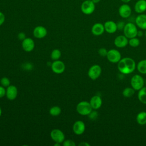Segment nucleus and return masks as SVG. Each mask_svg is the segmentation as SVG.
Masks as SVG:
<instances>
[{
  "label": "nucleus",
  "instance_id": "obj_1",
  "mask_svg": "<svg viewBox=\"0 0 146 146\" xmlns=\"http://www.w3.org/2000/svg\"><path fill=\"white\" fill-rule=\"evenodd\" d=\"M136 67L135 60L129 57L121 58L117 63L119 71L123 74H129L134 71Z\"/></svg>",
  "mask_w": 146,
  "mask_h": 146
},
{
  "label": "nucleus",
  "instance_id": "obj_2",
  "mask_svg": "<svg viewBox=\"0 0 146 146\" xmlns=\"http://www.w3.org/2000/svg\"><path fill=\"white\" fill-rule=\"evenodd\" d=\"M124 35L128 38L131 39L134 37H136L137 35L138 30L137 26L132 22L127 23L125 25L123 29Z\"/></svg>",
  "mask_w": 146,
  "mask_h": 146
},
{
  "label": "nucleus",
  "instance_id": "obj_3",
  "mask_svg": "<svg viewBox=\"0 0 146 146\" xmlns=\"http://www.w3.org/2000/svg\"><path fill=\"white\" fill-rule=\"evenodd\" d=\"M76 111L81 115H88L92 111V108L90 103L87 101H82L76 106Z\"/></svg>",
  "mask_w": 146,
  "mask_h": 146
},
{
  "label": "nucleus",
  "instance_id": "obj_4",
  "mask_svg": "<svg viewBox=\"0 0 146 146\" xmlns=\"http://www.w3.org/2000/svg\"><path fill=\"white\" fill-rule=\"evenodd\" d=\"M80 9L82 12L86 15L91 14L95 11V3L91 0H86L82 2Z\"/></svg>",
  "mask_w": 146,
  "mask_h": 146
},
{
  "label": "nucleus",
  "instance_id": "obj_5",
  "mask_svg": "<svg viewBox=\"0 0 146 146\" xmlns=\"http://www.w3.org/2000/svg\"><path fill=\"white\" fill-rule=\"evenodd\" d=\"M131 86L136 91H139L144 87V80L143 78L138 74L133 75L131 79Z\"/></svg>",
  "mask_w": 146,
  "mask_h": 146
},
{
  "label": "nucleus",
  "instance_id": "obj_6",
  "mask_svg": "<svg viewBox=\"0 0 146 146\" xmlns=\"http://www.w3.org/2000/svg\"><path fill=\"white\" fill-rule=\"evenodd\" d=\"M106 57L108 61L113 63H118L121 59L120 52L116 49H111L108 51Z\"/></svg>",
  "mask_w": 146,
  "mask_h": 146
},
{
  "label": "nucleus",
  "instance_id": "obj_7",
  "mask_svg": "<svg viewBox=\"0 0 146 146\" xmlns=\"http://www.w3.org/2000/svg\"><path fill=\"white\" fill-rule=\"evenodd\" d=\"M102 68L98 64H94L88 70V75L92 80L97 79L101 75Z\"/></svg>",
  "mask_w": 146,
  "mask_h": 146
},
{
  "label": "nucleus",
  "instance_id": "obj_8",
  "mask_svg": "<svg viewBox=\"0 0 146 146\" xmlns=\"http://www.w3.org/2000/svg\"><path fill=\"white\" fill-rule=\"evenodd\" d=\"M51 138L55 142L62 143L65 140V136L63 132L59 129H54L50 133Z\"/></svg>",
  "mask_w": 146,
  "mask_h": 146
},
{
  "label": "nucleus",
  "instance_id": "obj_9",
  "mask_svg": "<svg viewBox=\"0 0 146 146\" xmlns=\"http://www.w3.org/2000/svg\"><path fill=\"white\" fill-rule=\"evenodd\" d=\"M51 67L52 71L54 73L58 74L63 73L64 71L66 68L64 63L62 61L59 60H55L53 63H52Z\"/></svg>",
  "mask_w": 146,
  "mask_h": 146
},
{
  "label": "nucleus",
  "instance_id": "obj_10",
  "mask_svg": "<svg viewBox=\"0 0 146 146\" xmlns=\"http://www.w3.org/2000/svg\"><path fill=\"white\" fill-rule=\"evenodd\" d=\"M118 12L121 18H127L131 15L132 9L129 5L127 3H124L119 7Z\"/></svg>",
  "mask_w": 146,
  "mask_h": 146
},
{
  "label": "nucleus",
  "instance_id": "obj_11",
  "mask_svg": "<svg viewBox=\"0 0 146 146\" xmlns=\"http://www.w3.org/2000/svg\"><path fill=\"white\" fill-rule=\"evenodd\" d=\"M86 129L85 124L81 120H78L75 121L72 127V129L75 134L77 135H82L84 133Z\"/></svg>",
  "mask_w": 146,
  "mask_h": 146
},
{
  "label": "nucleus",
  "instance_id": "obj_12",
  "mask_svg": "<svg viewBox=\"0 0 146 146\" xmlns=\"http://www.w3.org/2000/svg\"><path fill=\"white\" fill-rule=\"evenodd\" d=\"M18 94V90L16 86L14 85H10L6 90V96L10 100H14Z\"/></svg>",
  "mask_w": 146,
  "mask_h": 146
},
{
  "label": "nucleus",
  "instance_id": "obj_13",
  "mask_svg": "<svg viewBox=\"0 0 146 146\" xmlns=\"http://www.w3.org/2000/svg\"><path fill=\"white\" fill-rule=\"evenodd\" d=\"M114 44L118 48H123L128 44V39L124 35H120L115 38Z\"/></svg>",
  "mask_w": 146,
  "mask_h": 146
},
{
  "label": "nucleus",
  "instance_id": "obj_14",
  "mask_svg": "<svg viewBox=\"0 0 146 146\" xmlns=\"http://www.w3.org/2000/svg\"><path fill=\"white\" fill-rule=\"evenodd\" d=\"M47 34V29L42 26H38L35 27L33 30L34 36L38 39H42L44 38Z\"/></svg>",
  "mask_w": 146,
  "mask_h": 146
},
{
  "label": "nucleus",
  "instance_id": "obj_15",
  "mask_svg": "<svg viewBox=\"0 0 146 146\" xmlns=\"http://www.w3.org/2000/svg\"><path fill=\"white\" fill-rule=\"evenodd\" d=\"M22 46L25 51L30 52L34 50L35 47V43L31 38H26L22 40Z\"/></svg>",
  "mask_w": 146,
  "mask_h": 146
},
{
  "label": "nucleus",
  "instance_id": "obj_16",
  "mask_svg": "<svg viewBox=\"0 0 146 146\" xmlns=\"http://www.w3.org/2000/svg\"><path fill=\"white\" fill-rule=\"evenodd\" d=\"M136 25L142 30H146V14H140L135 18Z\"/></svg>",
  "mask_w": 146,
  "mask_h": 146
},
{
  "label": "nucleus",
  "instance_id": "obj_17",
  "mask_svg": "<svg viewBox=\"0 0 146 146\" xmlns=\"http://www.w3.org/2000/svg\"><path fill=\"white\" fill-rule=\"evenodd\" d=\"M105 31L109 34H113L117 30L116 23L113 21H107L104 23Z\"/></svg>",
  "mask_w": 146,
  "mask_h": 146
},
{
  "label": "nucleus",
  "instance_id": "obj_18",
  "mask_svg": "<svg viewBox=\"0 0 146 146\" xmlns=\"http://www.w3.org/2000/svg\"><path fill=\"white\" fill-rule=\"evenodd\" d=\"M134 10L138 14H142L146 11V0H138L135 4Z\"/></svg>",
  "mask_w": 146,
  "mask_h": 146
},
{
  "label": "nucleus",
  "instance_id": "obj_19",
  "mask_svg": "<svg viewBox=\"0 0 146 146\" xmlns=\"http://www.w3.org/2000/svg\"><path fill=\"white\" fill-rule=\"evenodd\" d=\"M104 25L101 23H95L92 28H91V32L92 33L96 36H99L103 34L104 32Z\"/></svg>",
  "mask_w": 146,
  "mask_h": 146
},
{
  "label": "nucleus",
  "instance_id": "obj_20",
  "mask_svg": "<svg viewBox=\"0 0 146 146\" xmlns=\"http://www.w3.org/2000/svg\"><path fill=\"white\" fill-rule=\"evenodd\" d=\"M90 103L92 109L98 110L102 106V99L100 96L98 95H95L91 98L90 100Z\"/></svg>",
  "mask_w": 146,
  "mask_h": 146
},
{
  "label": "nucleus",
  "instance_id": "obj_21",
  "mask_svg": "<svg viewBox=\"0 0 146 146\" xmlns=\"http://www.w3.org/2000/svg\"><path fill=\"white\" fill-rule=\"evenodd\" d=\"M137 97L141 103L146 104V87H143L139 90Z\"/></svg>",
  "mask_w": 146,
  "mask_h": 146
},
{
  "label": "nucleus",
  "instance_id": "obj_22",
  "mask_svg": "<svg viewBox=\"0 0 146 146\" xmlns=\"http://www.w3.org/2000/svg\"><path fill=\"white\" fill-rule=\"evenodd\" d=\"M136 121L140 125L146 124V112L141 111L136 116Z\"/></svg>",
  "mask_w": 146,
  "mask_h": 146
},
{
  "label": "nucleus",
  "instance_id": "obj_23",
  "mask_svg": "<svg viewBox=\"0 0 146 146\" xmlns=\"http://www.w3.org/2000/svg\"><path fill=\"white\" fill-rule=\"evenodd\" d=\"M138 71L142 74H146V59L140 60L137 64Z\"/></svg>",
  "mask_w": 146,
  "mask_h": 146
},
{
  "label": "nucleus",
  "instance_id": "obj_24",
  "mask_svg": "<svg viewBox=\"0 0 146 146\" xmlns=\"http://www.w3.org/2000/svg\"><path fill=\"white\" fill-rule=\"evenodd\" d=\"M135 92V90L132 87H126L123 90L122 94L125 98H130L134 95Z\"/></svg>",
  "mask_w": 146,
  "mask_h": 146
},
{
  "label": "nucleus",
  "instance_id": "obj_25",
  "mask_svg": "<svg viewBox=\"0 0 146 146\" xmlns=\"http://www.w3.org/2000/svg\"><path fill=\"white\" fill-rule=\"evenodd\" d=\"M61 112V108L58 106H53L50 109L49 111L50 114L53 116H57L59 115Z\"/></svg>",
  "mask_w": 146,
  "mask_h": 146
},
{
  "label": "nucleus",
  "instance_id": "obj_26",
  "mask_svg": "<svg viewBox=\"0 0 146 146\" xmlns=\"http://www.w3.org/2000/svg\"><path fill=\"white\" fill-rule=\"evenodd\" d=\"M61 51L59 49H54L51 54V58L54 60H58L61 56Z\"/></svg>",
  "mask_w": 146,
  "mask_h": 146
},
{
  "label": "nucleus",
  "instance_id": "obj_27",
  "mask_svg": "<svg viewBox=\"0 0 146 146\" xmlns=\"http://www.w3.org/2000/svg\"><path fill=\"white\" fill-rule=\"evenodd\" d=\"M128 44L132 47H136L140 44V40L136 37L131 38L128 40Z\"/></svg>",
  "mask_w": 146,
  "mask_h": 146
},
{
  "label": "nucleus",
  "instance_id": "obj_28",
  "mask_svg": "<svg viewBox=\"0 0 146 146\" xmlns=\"http://www.w3.org/2000/svg\"><path fill=\"white\" fill-rule=\"evenodd\" d=\"M1 86H2L4 87H7L10 85V81L9 79V78L6 77H3L1 78V81H0Z\"/></svg>",
  "mask_w": 146,
  "mask_h": 146
},
{
  "label": "nucleus",
  "instance_id": "obj_29",
  "mask_svg": "<svg viewBox=\"0 0 146 146\" xmlns=\"http://www.w3.org/2000/svg\"><path fill=\"white\" fill-rule=\"evenodd\" d=\"M62 144L63 146H75V143L71 140L67 139L64 140L63 142L62 143Z\"/></svg>",
  "mask_w": 146,
  "mask_h": 146
},
{
  "label": "nucleus",
  "instance_id": "obj_30",
  "mask_svg": "<svg viewBox=\"0 0 146 146\" xmlns=\"http://www.w3.org/2000/svg\"><path fill=\"white\" fill-rule=\"evenodd\" d=\"M107 52H108V51L105 48H100L98 50L99 55L101 56H103V57L106 56L107 55Z\"/></svg>",
  "mask_w": 146,
  "mask_h": 146
},
{
  "label": "nucleus",
  "instance_id": "obj_31",
  "mask_svg": "<svg viewBox=\"0 0 146 146\" xmlns=\"http://www.w3.org/2000/svg\"><path fill=\"white\" fill-rule=\"evenodd\" d=\"M116 25H117V30H123L125 24L123 21H119L117 23H116Z\"/></svg>",
  "mask_w": 146,
  "mask_h": 146
},
{
  "label": "nucleus",
  "instance_id": "obj_32",
  "mask_svg": "<svg viewBox=\"0 0 146 146\" xmlns=\"http://www.w3.org/2000/svg\"><path fill=\"white\" fill-rule=\"evenodd\" d=\"M6 96V90L2 86H0V98Z\"/></svg>",
  "mask_w": 146,
  "mask_h": 146
},
{
  "label": "nucleus",
  "instance_id": "obj_33",
  "mask_svg": "<svg viewBox=\"0 0 146 146\" xmlns=\"http://www.w3.org/2000/svg\"><path fill=\"white\" fill-rule=\"evenodd\" d=\"M5 17L3 13L0 11V26H1L5 22Z\"/></svg>",
  "mask_w": 146,
  "mask_h": 146
},
{
  "label": "nucleus",
  "instance_id": "obj_34",
  "mask_svg": "<svg viewBox=\"0 0 146 146\" xmlns=\"http://www.w3.org/2000/svg\"><path fill=\"white\" fill-rule=\"evenodd\" d=\"M88 116H90V117L91 118V119H95L97 116H98V113L96 112H91L89 115Z\"/></svg>",
  "mask_w": 146,
  "mask_h": 146
},
{
  "label": "nucleus",
  "instance_id": "obj_35",
  "mask_svg": "<svg viewBox=\"0 0 146 146\" xmlns=\"http://www.w3.org/2000/svg\"><path fill=\"white\" fill-rule=\"evenodd\" d=\"M18 38L19 40H23V39H25L26 38V35L23 33H19L18 35Z\"/></svg>",
  "mask_w": 146,
  "mask_h": 146
},
{
  "label": "nucleus",
  "instance_id": "obj_36",
  "mask_svg": "<svg viewBox=\"0 0 146 146\" xmlns=\"http://www.w3.org/2000/svg\"><path fill=\"white\" fill-rule=\"evenodd\" d=\"M79 145H81V146H90V145L88 143H87V142L83 141V142H82V143H79Z\"/></svg>",
  "mask_w": 146,
  "mask_h": 146
},
{
  "label": "nucleus",
  "instance_id": "obj_37",
  "mask_svg": "<svg viewBox=\"0 0 146 146\" xmlns=\"http://www.w3.org/2000/svg\"><path fill=\"white\" fill-rule=\"evenodd\" d=\"M143 32H142L141 31H138V32H137V36H138L140 37V36H141L143 35Z\"/></svg>",
  "mask_w": 146,
  "mask_h": 146
},
{
  "label": "nucleus",
  "instance_id": "obj_38",
  "mask_svg": "<svg viewBox=\"0 0 146 146\" xmlns=\"http://www.w3.org/2000/svg\"><path fill=\"white\" fill-rule=\"evenodd\" d=\"M131 0H121V2H123L124 3H128V2H129Z\"/></svg>",
  "mask_w": 146,
  "mask_h": 146
},
{
  "label": "nucleus",
  "instance_id": "obj_39",
  "mask_svg": "<svg viewBox=\"0 0 146 146\" xmlns=\"http://www.w3.org/2000/svg\"><path fill=\"white\" fill-rule=\"evenodd\" d=\"M91 1H92L94 3L96 4V3H98L101 0H91Z\"/></svg>",
  "mask_w": 146,
  "mask_h": 146
},
{
  "label": "nucleus",
  "instance_id": "obj_40",
  "mask_svg": "<svg viewBox=\"0 0 146 146\" xmlns=\"http://www.w3.org/2000/svg\"><path fill=\"white\" fill-rule=\"evenodd\" d=\"M60 143H55V144H54V146H60Z\"/></svg>",
  "mask_w": 146,
  "mask_h": 146
},
{
  "label": "nucleus",
  "instance_id": "obj_41",
  "mask_svg": "<svg viewBox=\"0 0 146 146\" xmlns=\"http://www.w3.org/2000/svg\"><path fill=\"white\" fill-rule=\"evenodd\" d=\"M1 114H2V110H1V108L0 107V116H1Z\"/></svg>",
  "mask_w": 146,
  "mask_h": 146
},
{
  "label": "nucleus",
  "instance_id": "obj_42",
  "mask_svg": "<svg viewBox=\"0 0 146 146\" xmlns=\"http://www.w3.org/2000/svg\"><path fill=\"white\" fill-rule=\"evenodd\" d=\"M145 38H146V30H145Z\"/></svg>",
  "mask_w": 146,
  "mask_h": 146
},
{
  "label": "nucleus",
  "instance_id": "obj_43",
  "mask_svg": "<svg viewBox=\"0 0 146 146\" xmlns=\"http://www.w3.org/2000/svg\"><path fill=\"white\" fill-rule=\"evenodd\" d=\"M145 85H146V82H145Z\"/></svg>",
  "mask_w": 146,
  "mask_h": 146
}]
</instances>
